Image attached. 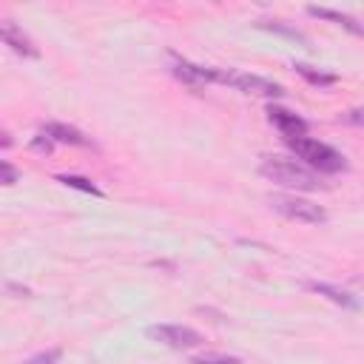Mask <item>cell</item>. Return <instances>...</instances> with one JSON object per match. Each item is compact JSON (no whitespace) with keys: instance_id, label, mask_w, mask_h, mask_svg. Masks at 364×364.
Wrapping results in <instances>:
<instances>
[{"instance_id":"obj_15","label":"cell","mask_w":364,"mask_h":364,"mask_svg":"<svg viewBox=\"0 0 364 364\" xmlns=\"http://www.w3.org/2000/svg\"><path fill=\"white\" fill-rule=\"evenodd\" d=\"M60 350H46V353H37V355H31V358H26L23 364H60Z\"/></svg>"},{"instance_id":"obj_13","label":"cell","mask_w":364,"mask_h":364,"mask_svg":"<svg viewBox=\"0 0 364 364\" xmlns=\"http://www.w3.org/2000/svg\"><path fill=\"white\" fill-rule=\"evenodd\" d=\"M296 71H299L307 82H313V85H333V82H336V74L316 71V68H310V65H304V63H296Z\"/></svg>"},{"instance_id":"obj_17","label":"cell","mask_w":364,"mask_h":364,"mask_svg":"<svg viewBox=\"0 0 364 364\" xmlns=\"http://www.w3.org/2000/svg\"><path fill=\"white\" fill-rule=\"evenodd\" d=\"M31 148H34V151H40V154H48V151L54 148V139H48L46 134H37V136L31 139Z\"/></svg>"},{"instance_id":"obj_9","label":"cell","mask_w":364,"mask_h":364,"mask_svg":"<svg viewBox=\"0 0 364 364\" xmlns=\"http://www.w3.org/2000/svg\"><path fill=\"white\" fill-rule=\"evenodd\" d=\"M0 31H3V40H6V46H11V51H17V54H23V57H37L40 51L31 46V40L11 23V20H3V26H0Z\"/></svg>"},{"instance_id":"obj_12","label":"cell","mask_w":364,"mask_h":364,"mask_svg":"<svg viewBox=\"0 0 364 364\" xmlns=\"http://www.w3.org/2000/svg\"><path fill=\"white\" fill-rule=\"evenodd\" d=\"M57 182H63V185H68V188H77V191H85V193H91V196H102V191L91 182V179H85V176H74V173H60L57 176Z\"/></svg>"},{"instance_id":"obj_14","label":"cell","mask_w":364,"mask_h":364,"mask_svg":"<svg viewBox=\"0 0 364 364\" xmlns=\"http://www.w3.org/2000/svg\"><path fill=\"white\" fill-rule=\"evenodd\" d=\"M191 361L193 364H239L236 355H225V353H199Z\"/></svg>"},{"instance_id":"obj_16","label":"cell","mask_w":364,"mask_h":364,"mask_svg":"<svg viewBox=\"0 0 364 364\" xmlns=\"http://www.w3.org/2000/svg\"><path fill=\"white\" fill-rule=\"evenodd\" d=\"M0 176H3V185H14V182L20 179V173L14 171V165H11L9 159H3V162H0Z\"/></svg>"},{"instance_id":"obj_1","label":"cell","mask_w":364,"mask_h":364,"mask_svg":"<svg viewBox=\"0 0 364 364\" xmlns=\"http://www.w3.org/2000/svg\"><path fill=\"white\" fill-rule=\"evenodd\" d=\"M259 173L270 182H279L284 188H296V191H316L318 188V176L313 171H307L301 162L296 159H284V156H267L259 165Z\"/></svg>"},{"instance_id":"obj_3","label":"cell","mask_w":364,"mask_h":364,"mask_svg":"<svg viewBox=\"0 0 364 364\" xmlns=\"http://www.w3.org/2000/svg\"><path fill=\"white\" fill-rule=\"evenodd\" d=\"M216 82L222 85H233L236 91H245V94H259V97H282L284 88L273 80H264L259 74H245V71H222L216 68Z\"/></svg>"},{"instance_id":"obj_11","label":"cell","mask_w":364,"mask_h":364,"mask_svg":"<svg viewBox=\"0 0 364 364\" xmlns=\"http://www.w3.org/2000/svg\"><path fill=\"white\" fill-rule=\"evenodd\" d=\"M313 290L316 293H321V296H327L330 301H336V304H341V307H355V299L350 296V293H344V290H338V287H333V284H313Z\"/></svg>"},{"instance_id":"obj_18","label":"cell","mask_w":364,"mask_h":364,"mask_svg":"<svg viewBox=\"0 0 364 364\" xmlns=\"http://www.w3.org/2000/svg\"><path fill=\"white\" fill-rule=\"evenodd\" d=\"M344 119H347V122H355V125H364V108H358V111H350Z\"/></svg>"},{"instance_id":"obj_10","label":"cell","mask_w":364,"mask_h":364,"mask_svg":"<svg viewBox=\"0 0 364 364\" xmlns=\"http://www.w3.org/2000/svg\"><path fill=\"white\" fill-rule=\"evenodd\" d=\"M310 14H316V17H324V20H333V23H338V26H344L347 31H353V34H364V28L353 20V17H347V14H341V11H333V9H321V6H310L307 9Z\"/></svg>"},{"instance_id":"obj_2","label":"cell","mask_w":364,"mask_h":364,"mask_svg":"<svg viewBox=\"0 0 364 364\" xmlns=\"http://www.w3.org/2000/svg\"><path fill=\"white\" fill-rule=\"evenodd\" d=\"M287 145L293 148V154L307 162L310 168L321 171V173H338V171H347V159L344 154H338L336 148H330L327 142H318V139H310V136H296V139H287Z\"/></svg>"},{"instance_id":"obj_6","label":"cell","mask_w":364,"mask_h":364,"mask_svg":"<svg viewBox=\"0 0 364 364\" xmlns=\"http://www.w3.org/2000/svg\"><path fill=\"white\" fill-rule=\"evenodd\" d=\"M267 119L279 128V134L284 139H296V136H304L307 134V122L296 111H287L282 105H267Z\"/></svg>"},{"instance_id":"obj_8","label":"cell","mask_w":364,"mask_h":364,"mask_svg":"<svg viewBox=\"0 0 364 364\" xmlns=\"http://www.w3.org/2000/svg\"><path fill=\"white\" fill-rule=\"evenodd\" d=\"M40 134H46V136L54 139V142H65V145H82V148L91 145L82 131H77V128H71V125H65V122H46V125L40 128Z\"/></svg>"},{"instance_id":"obj_7","label":"cell","mask_w":364,"mask_h":364,"mask_svg":"<svg viewBox=\"0 0 364 364\" xmlns=\"http://www.w3.org/2000/svg\"><path fill=\"white\" fill-rule=\"evenodd\" d=\"M171 71H173V77H179L191 88H202L208 82H216V68L196 65V63H188V60H173L171 63Z\"/></svg>"},{"instance_id":"obj_5","label":"cell","mask_w":364,"mask_h":364,"mask_svg":"<svg viewBox=\"0 0 364 364\" xmlns=\"http://www.w3.org/2000/svg\"><path fill=\"white\" fill-rule=\"evenodd\" d=\"M270 205L273 210H279L282 216L287 219H296V222H304V225H321L327 219L324 208L321 205H313L307 199H296V196H270Z\"/></svg>"},{"instance_id":"obj_4","label":"cell","mask_w":364,"mask_h":364,"mask_svg":"<svg viewBox=\"0 0 364 364\" xmlns=\"http://www.w3.org/2000/svg\"><path fill=\"white\" fill-rule=\"evenodd\" d=\"M145 336L151 341H159V344L173 347V350H191V347H199L205 341L202 333H196L193 327H185V324H151L145 330Z\"/></svg>"}]
</instances>
